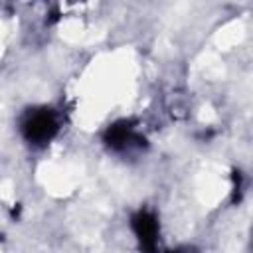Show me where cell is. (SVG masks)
<instances>
[{"label":"cell","instance_id":"obj_1","mask_svg":"<svg viewBox=\"0 0 253 253\" xmlns=\"http://www.w3.org/2000/svg\"><path fill=\"white\" fill-rule=\"evenodd\" d=\"M20 130H22V136L34 146L49 144L59 132L57 113L47 107L30 109L20 123Z\"/></svg>","mask_w":253,"mask_h":253},{"label":"cell","instance_id":"obj_2","mask_svg":"<svg viewBox=\"0 0 253 253\" xmlns=\"http://www.w3.org/2000/svg\"><path fill=\"white\" fill-rule=\"evenodd\" d=\"M132 231L136 235V241L144 253H154L158 247V221L152 211L140 210L130 219Z\"/></svg>","mask_w":253,"mask_h":253},{"label":"cell","instance_id":"obj_3","mask_svg":"<svg viewBox=\"0 0 253 253\" xmlns=\"http://www.w3.org/2000/svg\"><path fill=\"white\" fill-rule=\"evenodd\" d=\"M105 142L109 148H113L117 152H125L134 146H140V142H144V140L128 121H119V123H113L105 130Z\"/></svg>","mask_w":253,"mask_h":253}]
</instances>
